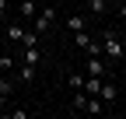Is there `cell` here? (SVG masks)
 Masks as SVG:
<instances>
[{
  "mask_svg": "<svg viewBox=\"0 0 126 119\" xmlns=\"http://www.w3.org/2000/svg\"><path fill=\"white\" fill-rule=\"evenodd\" d=\"M60 21V14H56V7H39V14L32 18L28 25H32V32H39V35H46L49 28Z\"/></svg>",
  "mask_w": 126,
  "mask_h": 119,
  "instance_id": "6da1fadb",
  "label": "cell"
},
{
  "mask_svg": "<svg viewBox=\"0 0 126 119\" xmlns=\"http://www.w3.org/2000/svg\"><path fill=\"white\" fill-rule=\"evenodd\" d=\"M7 11H11V7H7V0H0V25L7 21Z\"/></svg>",
  "mask_w": 126,
  "mask_h": 119,
  "instance_id": "e0dca14e",
  "label": "cell"
},
{
  "mask_svg": "<svg viewBox=\"0 0 126 119\" xmlns=\"http://www.w3.org/2000/svg\"><path fill=\"white\" fill-rule=\"evenodd\" d=\"M102 56H105V60H123V56H126L123 39L112 35V32H105V35H102Z\"/></svg>",
  "mask_w": 126,
  "mask_h": 119,
  "instance_id": "7a4b0ae2",
  "label": "cell"
},
{
  "mask_svg": "<svg viewBox=\"0 0 126 119\" xmlns=\"http://www.w3.org/2000/svg\"><path fill=\"white\" fill-rule=\"evenodd\" d=\"M35 74H39L35 63H25V60L18 63V81H35Z\"/></svg>",
  "mask_w": 126,
  "mask_h": 119,
  "instance_id": "ba28073f",
  "label": "cell"
},
{
  "mask_svg": "<svg viewBox=\"0 0 126 119\" xmlns=\"http://www.w3.org/2000/svg\"><path fill=\"white\" fill-rule=\"evenodd\" d=\"M18 14H21V21L28 25V21L39 14V4H35V0H21V11H18Z\"/></svg>",
  "mask_w": 126,
  "mask_h": 119,
  "instance_id": "5b68a950",
  "label": "cell"
},
{
  "mask_svg": "<svg viewBox=\"0 0 126 119\" xmlns=\"http://www.w3.org/2000/svg\"><path fill=\"white\" fill-rule=\"evenodd\" d=\"M4 35H7V42H21V35H25V25H21V18L14 21V25H7V28H4Z\"/></svg>",
  "mask_w": 126,
  "mask_h": 119,
  "instance_id": "8992f818",
  "label": "cell"
},
{
  "mask_svg": "<svg viewBox=\"0 0 126 119\" xmlns=\"http://www.w3.org/2000/svg\"><path fill=\"white\" fill-rule=\"evenodd\" d=\"M67 84L74 88V91H81V88H84V70H74L70 77H67Z\"/></svg>",
  "mask_w": 126,
  "mask_h": 119,
  "instance_id": "5bb4252c",
  "label": "cell"
},
{
  "mask_svg": "<svg viewBox=\"0 0 126 119\" xmlns=\"http://www.w3.org/2000/svg\"><path fill=\"white\" fill-rule=\"evenodd\" d=\"M98 98L105 102V105H116V98H119V88H116L112 81L105 77V81H102V88H98Z\"/></svg>",
  "mask_w": 126,
  "mask_h": 119,
  "instance_id": "277c9868",
  "label": "cell"
},
{
  "mask_svg": "<svg viewBox=\"0 0 126 119\" xmlns=\"http://www.w3.org/2000/svg\"><path fill=\"white\" fill-rule=\"evenodd\" d=\"M119 4H126V0H119Z\"/></svg>",
  "mask_w": 126,
  "mask_h": 119,
  "instance_id": "ac0fdd59",
  "label": "cell"
},
{
  "mask_svg": "<svg viewBox=\"0 0 126 119\" xmlns=\"http://www.w3.org/2000/svg\"><path fill=\"white\" fill-rule=\"evenodd\" d=\"M98 112H105V102H102L98 95H88V105H84V116H98Z\"/></svg>",
  "mask_w": 126,
  "mask_h": 119,
  "instance_id": "9c48e42d",
  "label": "cell"
},
{
  "mask_svg": "<svg viewBox=\"0 0 126 119\" xmlns=\"http://www.w3.org/2000/svg\"><path fill=\"white\" fill-rule=\"evenodd\" d=\"M63 25H67L70 32H84V28H88V18H84V14H70Z\"/></svg>",
  "mask_w": 126,
  "mask_h": 119,
  "instance_id": "30bf717a",
  "label": "cell"
},
{
  "mask_svg": "<svg viewBox=\"0 0 126 119\" xmlns=\"http://www.w3.org/2000/svg\"><path fill=\"white\" fill-rule=\"evenodd\" d=\"M0 91H4V95H14V84H11V77H7L4 70H0Z\"/></svg>",
  "mask_w": 126,
  "mask_h": 119,
  "instance_id": "9a60e30c",
  "label": "cell"
},
{
  "mask_svg": "<svg viewBox=\"0 0 126 119\" xmlns=\"http://www.w3.org/2000/svg\"><path fill=\"white\" fill-rule=\"evenodd\" d=\"M21 60H25V63H35V67H39V63H42V49H39V46H25Z\"/></svg>",
  "mask_w": 126,
  "mask_h": 119,
  "instance_id": "7c38bea8",
  "label": "cell"
},
{
  "mask_svg": "<svg viewBox=\"0 0 126 119\" xmlns=\"http://www.w3.org/2000/svg\"><path fill=\"white\" fill-rule=\"evenodd\" d=\"M7 116H11V119H28V109H11Z\"/></svg>",
  "mask_w": 126,
  "mask_h": 119,
  "instance_id": "2e32d148",
  "label": "cell"
},
{
  "mask_svg": "<svg viewBox=\"0 0 126 119\" xmlns=\"http://www.w3.org/2000/svg\"><path fill=\"white\" fill-rule=\"evenodd\" d=\"M102 81H105V77H88V74H84V88H81V91H84V95H98Z\"/></svg>",
  "mask_w": 126,
  "mask_h": 119,
  "instance_id": "4fadbf2b",
  "label": "cell"
},
{
  "mask_svg": "<svg viewBox=\"0 0 126 119\" xmlns=\"http://www.w3.org/2000/svg\"><path fill=\"white\" fill-rule=\"evenodd\" d=\"M84 74L88 77H109V60L105 56H88L84 60Z\"/></svg>",
  "mask_w": 126,
  "mask_h": 119,
  "instance_id": "3957f363",
  "label": "cell"
},
{
  "mask_svg": "<svg viewBox=\"0 0 126 119\" xmlns=\"http://www.w3.org/2000/svg\"><path fill=\"white\" fill-rule=\"evenodd\" d=\"M84 7H88V14H94V18H105V11H109L105 0H84Z\"/></svg>",
  "mask_w": 126,
  "mask_h": 119,
  "instance_id": "8fae6325",
  "label": "cell"
},
{
  "mask_svg": "<svg viewBox=\"0 0 126 119\" xmlns=\"http://www.w3.org/2000/svg\"><path fill=\"white\" fill-rule=\"evenodd\" d=\"M84 105H88V95H84V91H74V98H70V112H74V116H84Z\"/></svg>",
  "mask_w": 126,
  "mask_h": 119,
  "instance_id": "52a82bcc",
  "label": "cell"
}]
</instances>
